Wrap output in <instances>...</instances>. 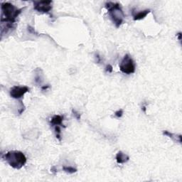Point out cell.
<instances>
[{"instance_id":"6da1fadb","label":"cell","mask_w":182,"mask_h":182,"mask_svg":"<svg viewBox=\"0 0 182 182\" xmlns=\"http://www.w3.org/2000/svg\"><path fill=\"white\" fill-rule=\"evenodd\" d=\"M1 23L6 22L7 27L12 28V24L16 22V19L21 14L22 9H18L11 3H1Z\"/></svg>"},{"instance_id":"7a4b0ae2","label":"cell","mask_w":182,"mask_h":182,"mask_svg":"<svg viewBox=\"0 0 182 182\" xmlns=\"http://www.w3.org/2000/svg\"><path fill=\"white\" fill-rule=\"evenodd\" d=\"M4 159L12 168L20 169L26 163V157L20 151H9L5 154Z\"/></svg>"},{"instance_id":"3957f363","label":"cell","mask_w":182,"mask_h":182,"mask_svg":"<svg viewBox=\"0 0 182 182\" xmlns=\"http://www.w3.org/2000/svg\"><path fill=\"white\" fill-rule=\"evenodd\" d=\"M105 8L108 11L109 14L113 20V23L115 24L116 27H120L123 23L124 14L122 9L118 3L107 2L105 4Z\"/></svg>"},{"instance_id":"277c9868","label":"cell","mask_w":182,"mask_h":182,"mask_svg":"<svg viewBox=\"0 0 182 182\" xmlns=\"http://www.w3.org/2000/svg\"><path fill=\"white\" fill-rule=\"evenodd\" d=\"M120 69L123 73L127 75L134 73L135 72V64L129 54H126L123 58L122 61L120 63Z\"/></svg>"},{"instance_id":"5b68a950","label":"cell","mask_w":182,"mask_h":182,"mask_svg":"<svg viewBox=\"0 0 182 182\" xmlns=\"http://www.w3.org/2000/svg\"><path fill=\"white\" fill-rule=\"evenodd\" d=\"M34 9L41 13H49L52 9V1H34Z\"/></svg>"},{"instance_id":"8992f818","label":"cell","mask_w":182,"mask_h":182,"mask_svg":"<svg viewBox=\"0 0 182 182\" xmlns=\"http://www.w3.org/2000/svg\"><path fill=\"white\" fill-rule=\"evenodd\" d=\"M28 91L29 88L26 86H14L10 90V96L14 99H20Z\"/></svg>"},{"instance_id":"52a82bcc","label":"cell","mask_w":182,"mask_h":182,"mask_svg":"<svg viewBox=\"0 0 182 182\" xmlns=\"http://www.w3.org/2000/svg\"><path fill=\"white\" fill-rule=\"evenodd\" d=\"M130 160V157L122 152L120 151L116 155V161L118 164H124Z\"/></svg>"},{"instance_id":"ba28073f","label":"cell","mask_w":182,"mask_h":182,"mask_svg":"<svg viewBox=\"0 0 182 182\" xmlns=\"http://www.w3.org/2000/svg\"><path fill=\"white\" fill-rule=\"evenodd\" d=\"M150 12V9H146V10H144V11H140V12L137 13L136 14H134L133 19H134V21H138V20L143 19L144 17H147V15Z\"/></svg>"},{"instance_id":"9c48e42d","label":"cell","mask_w":182,"mask_h":182,"mask_svg":"<svg viewBox=\"0 0 182 182\" xmlns=\"http://www.w3.org/2000/svg\"><path fill=\"white\" fill-rule=\"evenodd\" d=\"M64 120V117L61 115H54V117L51 118V124L53 126H59L60 124H62V122Z\"/></svg>"},{"instance_id":"30bf717a","label":"cell","mask_w":182,"mask_h":182,"mask_svg":"<svg viewBox=\"0 0 182 182\" xmlns=\"http://www.w3.org/2000/svg\"><path fill=\"white\" fill-rule=\"evenodd\" d=\"M163 134L164 135H167L168 137H169L170 138H171L172 140H174V141H179L180 143H181V135H176V134H173V133L169 132L168 131H164L163 132Z\"/></svg>"},{"instance_id":"8fae6325","label":"cell","mask_w":182,"mask_h":182,"mask_svg":"<svg viewBox=\"0 0 182 182\" xmlns=\"http://www.w3.org/2000/svg\"><path fill=\"white\" fill-rule=\"evenodd\" d=\"M63 170H64L65 172L68 173V174H73V173H75L77 171L76 169L73 168L72 167H63Z\"/></svg>"},{"instance_id":"7c38bea8","label":"cell","mask_w":182,"mask_h":182,"mask_svg":"<svg viewBox=\"0 0 182 182\" xmlns=\"http://www.w3.org/2000/svg\"><path fill=\"white\" fill-rule=\"evenodd\" d=\"M55 132L56 133V138L61 141V128H60L59 126H56L55 127Z\"/></svg>"},{"instance_id":"4fadbf2b","label":"cell","mask_w":182,"mask_h":182,"mask_svg":"<svg viewBox=\"0 0 182 182\" xmlns=\"http://www.w3.org/2000/svg\"><path fill=\"white\" fill-rule=\"evenodd\" d=\"M114 114H115L116 117H118V118H120V117H121L123 115V110H122V109H121V110H117V112H115Z\"/></svg>"},{"instance_id":"5bb4252c","label":"cell","mask_w":182,"mask_h":182,"mask_svg":"<svg viewBox=\"0 0 182 182\" xmlns=\"http://www.w3.org/2000/svg\"><path fill=\"white\" fill-rule=\"evenodd\" d=\"M72 113H73V115L75 116V117H76L77 120H81V114H80L79 113H77V112L75 111V110H73V109L72 110Z\"/></svg>"},{"instance_id":"9a60e30c","label":"cell","mask_w":182,"mask_h":182,"mask_svg":"<svg viewBox=\"0 0 182 182\" xmlns=\"http://www.w3.org/2000/svg\"><path fill=\"white\" fill-rule=\"evenodd\" d=\"M106 71L108 73H112L113 72V66H112L111 65H107V66H106V68H105Z\"/></svg>"},{"instance_id":"2e32d148","label":"cell","mask_w":182,"mask_h":182,"mask_svg":"<svg viewBox=\"0 0 182 182\" xmlns=\"http://www.w3.org/2000/svg\"><path fill=\"white\" fill-rule=\"evenodd\" d=\"M51 171H52V172H54V174H56V171L57 170L56 169V167H53L52 168H51Z\"/></svg>"},{"instance_id":"e0dca14e","label":"cell","mask_w":182,"mask_h":182,"mask_svg":"<svg viewBox=\"0 0 182 182\" xmlns=\"http://www.w3.org/2000/svg\"><path fill=\"white\" fill-rule=\"evenodd\" d=\"M49 85H46V86H44V87H42V90H45V89H47V88H49Z\"/></svg>"},{"instance_id":"ac0fdd59","label":"cell","mask_w":182,"mask_h":182,"mask_svg":"<svg viewBox=\"0 0 182 182\" xmlns=\"http://www.w3.org/2000/svg\"><path fill=\"white\" fill-rule=\"evenodd\" d=\"M142 110L144 111V113H146V106H143V107H142Z\"/></svg>"},{"instance_id":"d6986e66","label":"cell","mask_w":182,"mask_h":182,"mask_svg":"<svg viewBox=\"0 0 182 182\" xmlns=\"http://www.w3.org/2000/svg\"><path fill=\"white\" fill-rule=\"evenodd\" d=\"M179 39L181 40V33H179Z\"/></svg>"}]
</instances>
